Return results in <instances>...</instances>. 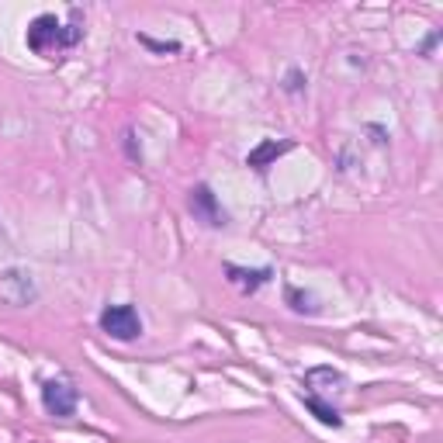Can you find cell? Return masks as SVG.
Wrapping results in <instances>:
<instances>
[{
    "label": "cell",
    "instance_id": "7",
    "mask_svg": "<svg viewBox=\"0 0 443 443\" xmlns=\"http://www.w3.org/2000/svg\"><path fill=\"white\" fill-rule=\"evenodd\" d=\"M305 384H309L312 391H340V388H343V374L333 371V367H312V371L305 374Z\"/></svg>",
    "mask_w": 443,
    "mask_h": 443
},
{
    "label": "cell",
    "instance_id": "3",
    "mask_svg": "<svg viewBox=\"0 0 443 443\" xmlns=\"http://www.w3.org/2000/svg\"><path fill=\"white\" fill-rule=\"evenodd\" d=\"M188 208H190V215L197 222H205V225H212V229H219V225H225V212H222V205H219V197H215V190L208 188V184H197V188L190 190V197H188Z\"/></svg>",
    "mask_w": 443,
    "mask_h": 443
},
{
    "label": "cell",
    "instance_id": "4",
    "mask_svg": "<svg viewBox=\"0 0 443 443\" xmlns=\"http://www.w3.org/2000/svg\"><path fill=\"white\" fill-rule=\"evenodd\" d=\"M42 405L49 415L56 419H66L76 412V388L69 381H45L42 384Z\"/></svg>",
    "mask_w": 443,
    "mask_h": 443
},
{
    "label": "cell",
    "instance_id": "2",
    "mask_svg": "<svg viewBox=\"0 0 443 443\" xmlns=\"http://www.w3.org/2000/svg\"><path fill=\"white\" fill-rule=\"evenodd\" d=\"M100 329L111 336V340H122V343H132L142 336V318L132 305H108L100 312Z\"/></svg>",
    "mask_w": 443,
    "mask_h": 443
},
{
    "label": "cell",
    "instance_id": "6",
    "mask_svg": "<svg viewBox=\"0 0 443 443\" xmlns=\"http://www.w3.org/2000/svg\"><path fill=\"white\" fill-rule=\"evenodd\" d=\"M287 149H291V142H277V139H263L260 146H256L253 153L246 156V166H253V170H263V166H270L277 156H284Z\"/></svg>",
    "mask_w": 443,
    "mask_h": 443
},
{
    "label": "cell",
    "instance_id": "1",
    "mask_svg": "<svg viewBox=\"0 0 443 443\" xmlns=\"http://www.w3.org/2000/svg\"><path fill=\"white\" fill-rule=\"evenodd\" d=\"M76 42H80V14H73L69 28H63L52 14H42L28 25V49H35L38 56H56Z\"/></svg>",
    "mask_w": 443,
    "mask_h": 443
},
{
    "label": "cell",
    "instance_id": "5",
    "mask_svg": "<svg viewBox=\"0 0 443 443\" xmlns=\"http://www.w3.org/2000/svg\"><path fill=\"white\" fill-rule=\"evenodd\" d=\"M225 274H229V281L239 287L243 294H253L260 284H267L270 277H274V270L270 267H260V270H243V267H236V263H225Z\"/></svg>",
    "mask_w": 443,
    "mask_h": 443
},
{
    "label": "cell",
    "instance_id": "9",
    "mask_svg": "<svg viewBox=\"0 0 443 443\" xmlns=\"http://www.w3.org/2000/svg\"><path fill=\"white\" fill-rule=\"evenodd\" d=\"M287 301H291V309H294V312H309V316L318 312L316 305H312V298H309V294H301V291H294V287H287Z\"/></svg>",
    "mask_w": 443,
    "mask_h": 443
},
{
    "label": "cell",
    "instance_id": "8",
    "mask_svg": "<svg viewBox=\"0 0 443 443\" xmlns=\"http://www.w3.org/2000/svg\"><path fill=\"white\" fill-rule=\"evenodd\" d=\"M305 409L312 412V415H316L318 422L333 426V430H340V426H343V415H340V412L333 409V405H326V402H322L318 395H305Z\"/></svg>",
    "mask_w": 443,
    "mask_h": 443
},
{
    "label": "cell",
    "instance_id": "11",
    "mask_svg": "<svg viewBox=\"0 0 443 443\" xmlns=\"http://www.w3.org/2000/svg\"><path fill=\"white\" fill-rule=\"evenodd\" d=\"M287 91H301V87H305V84H301V73H298V69H291V73H287V84H284Z\"/></svg>",
    "mask_w": 443,
    "mask_h": 443
},
{
    "label": "cell",
    "instance_id": "10",
    "mask_svg": "<svg viewBox=\"0 0 443 443\" xmlns=\"http://www.w3.org/2000/svg\"><path fill=\"white\" fill-rule=\"evenodd\" d=\"M139 42H142L146 49H153V52H180V42H156V38H149V35H139Z\"/></svg>",
    "mask_w": 443,
    "mask_h": 443
}]
</instances>
